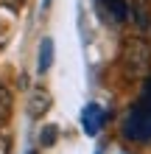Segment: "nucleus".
<instances>
[{
    "label": "nucleus",
    "instance_id": "nucleus-1",
    "mask_svg": "<svg viewBox=\"0 0 151 154\" xmlns=\"http://www.w3.org/2000/svg\"><path fill=\"white\" fill-rule=\"evenodd\" d=\"M120 65L129 79H146L151 70V45L140 37L126 39L120 51Z\"/></svg>",
    "mask_w": 151,
    "mask_h": 154
},
{
    "label": "nucleus",
    "instance_id": "nucleus-2",
    "mask_svg": "<svg viewBox=\"0 0 151 154\" xmlns=\"http://www.w3.org/2000/svg\"><path fill=\"white\" fill-rule=\"evenodd\" d=\"M106 121V112L101 109L98 104H87V109H84V115H81V123H84V132L87 134H95L101 129V123Z\"/></svg>",
    "mask_w": 151,
    "mask_h": 154
},
{
    "label": "nucleus",
    "instance_id": "nucleus-3",
    "mask_svg": "<svg viewBox=\"0 0 151 154\" xmlns=\"http://www.w3.org/2000/svg\"><path fill=\"white\" fill-rule=\"evenodd\" d=\"M48 109H50V93H48V90H42V87H37L31 93V101H28V115L39 121Z\"/></svg>",
    "mask_w": 151,
    "mask_h": 154
},
{
    "label": "nucleus",
    "instance_id": "nucleus-4",
    "mask_svg": "<svg viewBox=\"0 0 151 154\" xmlns=\"http://www.w3.org/2000/svg\"><path fill=\"white\" fill-rule=\"evenodd\" d=\"M98 3L115 23H126V17H129V3L126 0H98Z\"/></svg>",
    "mask_w": 151,
    "mask_h": 154
},
{
    "label": "nucleus",
    "instance_id": "nucleus-5",
    "mask_svg": "<svg viewBox=\"0 0 151 154\" xmlns=\"http://www.w3.org/2000/svg\"><path fill=\"white\" fill-rule=\"evenodd\" d=\"M11 112H14V95H11V90L0 81V126L8 123Z\"/></svg>",
    "mask_w": 151,
    "mask_h": 154
},
{
    "label": "nucleus",
    "instance_id": "nucleus-6",
    "mask_svg": "<svg viewBox=\"0 0 151 154\" xmlns=\"http://www.w3.org/2000/svg\"><path fill=\"white\" fill-rule=\"evenodd\" d=\"M50 62H53V39H42V48H39V73H48L50 70Z\"/></svg>",
    "mask_w": 151,
    "mask_h": 154
},
{
    "label": "nucleus",
    "instance_id": "nucleus-7",
    "mask_svg": "<svg viewBox=\"0 0 151 154\" xmlns=\"http://www.w3.org/2000/svg\"><path fill=\"white\" fill-rule=\"evenodd\" d=\"M137 23L143 25H148V0H137Z\"/></svg>",
    "mask_w": 151,
    "mask_h": 154
},
{
    "label": "nucleus",
    "instance_id": "nucleus-8",
    "mask_svg": "<svg viewBox=\"0 0 151 154\" xmlns=\"http://www.w3.org/2000/svg\"><path fill=\"white\" fill-rule=\"evenodd\" d=\"M53 140H56V126H45V132L39 134V143L42 146H53Z\"/></svg>",
    "mask_w": 151,
    "mask_h": 154
},
{
    "label": "nucleus",
    "instance_id": "nucleus-9",
    "mask_svg": "<svg viewBox=\"0 0 151 154\" xmlns=\"http://www.w3.org/2000/svg\"><path fill=\"white\" fill-rule=\"evenodd\" d=\"M0 154H11V137L3 126H0Z\"/></svg>",
    "mask_w": 151,
    "mask_h": 154
},
{
    "label": "nucleus",
    "instance_id": "nucleus-10",
    "mask_svg": "<svg viewBox=\"0 0 151 154\" xmlns=\"http://www.w3.org/2000/svg\"><path fill=\"white\" fill-rule=\"evenodd\" d=\"M3 3H6V6H11V8H20L25 0H3Z\"/></svg>",
    "mask_w": 151,
    "mask_h": 154
},
{
    "label": "nucleus",
    "instance_id": "nucleus-11",
    "mask_svg": "<svg viewBox=\"0 0 151 154\" xmlns=\"http://www.w3.org/2000/svg\"><path fill=\"white\" fill-rule=\"evenodd\" d=\"M45 6H50V0H45Z\"/></svg>",
    "mask_w": 151,
    "mask_h": 154
},
{
    "label": "nucleus",
    "instance_id": "nucleus-12",
    "mask_svg": "<svg viewBox=\"0 0 151 154\" xmlns=\"http://www.w3.org/2000/svg\"><path fill=\"white\" fill-rule=\"evenodd\" d=\"M28 154H37V151H28Z\"/></svg>",
    "mask_w": 151,
    "mask_h": 154
}]
</instances>
